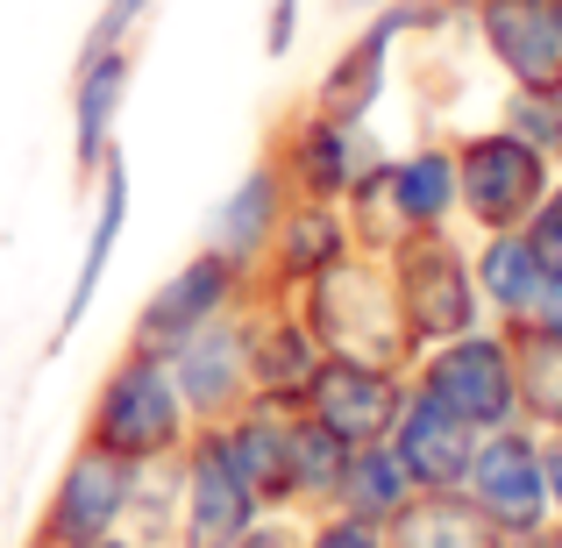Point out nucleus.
<instances>
[{
    "label": "nucleus",
    "mask_w": 562,
    "mask_h": 548,
    "mask_svg": "<svg viewBox=\"0 0 562 548\" xmlns=\"http://www.w3.org/2000/svg\"><path fill=\"white\" fill-rule=\"evenodd\" d=\"M406 378L413 370H392V364H363V357H321L314 384H306L300 413H314L335 441L363 449V441H384L406 406Z\"/></svg>",
    "instance_id": "obj_11"
},
{
    "label": "nucleus",
    "mask_w": 562,
    "mask_h": 548,
    "mask_svg": "<svg viewBox=\"0 0 562 548\" xmlns=\"http://www.w3.org/2000/svg\"><path fill=\"white\" fill-rule=\"evenodd\" d=\"M306 548H392L378 521H357V513L328 506V513H306Z\"/></svg>",
    "instance_id": "obj_27"
},
{
    "label": "nucleus",
    "mask_w": 562,
    "mask_h": 548,
    "mask_svg": "<svg viewBox=\"0 0 562 548\" xmlns=\"http://www.w3.org/2000/svg\"><path fill=\"white\" fill-rule=\"evenodd\" d=\"M235 548H306V513H257V527H249Z\"/></svg>",
    "instance_id": "obj_29"
},
{
    "label": "nucleus",
    "mask_w": 562,
    "mask_h": 548,
    "mask_svg": "<svg viewBox=\"0 0 562 548\" xmlns=\"http://www.w3.org/2000/svg\"><path fill=\"white\" fill-rule=\"evenodd\" d=\"M384 271H392V292H398V314H406V335L413 349H435V343H456L484 321V300H477V271L470 257L449 243V228H413L384 249Z\"/></svg>",
    "instance_id": "obj_3"
},
{
    "label": "nucleus",
    "mask_w": 562,
    "mask_h": 548,
    "mask_svg": "<svg viewBox=\"0 0 562 548\" xmlns=\"http://www.w3.org/2000/svg\"><path fill=\"white\" fill-rule=\"evenodd\" d=\"M549 186H555L549 157L527 136H513V128H484V136L456 143V200H463V214L484 235L527 228V214L549 200Z\"/></svg>",
    "instance_id": "obj_6"
},
{
    "label": "nucleus",
    "mask_w": 562,
    "mask_h": 548,
    "mask_svg": "<svg viewBox=\"0 0 562 548\" xmlns=\"http://www.w3.org/2000/svg\"><path fill=\"white\" fill-rule=\"evenodd\" d=\"M349 249H357V235H349L342 200H285L278 235H271V249H263V264H257V292H300V286H314L328 264L349 257Z\"/></svg>",
    "instance_id": "obj_17"
},
{
    "label": "nucleus",
    "mask_w": 562,
    "mask_h": 548,
    "mask_svg": "<svg viewBox=\"0 0 562 548\" xmlns=\"http://www.w3.org/2000/svg\"><path fill=\"white\" fill-rule=\"evenodd\" d=\"M249 306V300H243ZM171 378H179V399L186 413L200 427H221L235 421V413L257 399V384H249V343H243V314H221L206 321L200 335H186L179 349H171Z\"/></svg>",
    "instance_id": "obj_13"
},
{
    "label": "nucleus",
    "mask_w": 562,
    "mask_h": 548,
    "mask_svg": "<svg viewBox=\"0 0 562 548\" xmlns=\"http://www.w3.org/2000/svg\"><path fill=\"white\" fill-rule=\"evenodd\" d=\"M470 14L520 93H562V0H470Z\"/></svg>",
    "instance_id": "obj_14"
},
{
    "label": "nucleus",
    "mask_w": 562,
    "mask_h": 548,
    "mask_svg": "<svg viewBox=\"0 0 562 548\" xmlns=\"http://www.w3.org/2000/svg\"><path fill=\"white\" fill-rule=\"evenodd\" d=\"M392 548H498V527L463 492H413L406 513L384 527Z\"/></svg>",
    "instance_id": "obj_23"
},
{
    "label": "nucleus",
    "mask_w": 562,
    "mask_h": 548,
    "mask_svg": "<svg viewBox=\"0 0 562 548\" xmlns=\"http://www.w3.org/2000/svg\"><path fill=\"white\" fill-rule=\"evenodd\" d=\"M513 328H541V335H555L562 343V271L541 278V300H535V314L527 321H513Z\"/></svg>",
    "instance_id": "obj_32"
},
{
    "label": "nucleus",
    "mask_w": 562,
    "mask_h": 548,
    "mask_svg": "<svg viewBox=\"0 0 562 548\" xmlns=\"http://www.w3.org/2000/svg\"><path fill=\"white\" fill-rule=\"evenodd\" d=\"M342 8H392V0H342Z\"/></svg>",
    "instance_id": "obj_35"
},
{
    "label": "nucleus",
    "mask_w": 562,
    "mask_h": 548,
    "mask_svg": "<svg viewBox=\"0 0 562 548\" xmlns=\"http://www.w3.org/2000/svg\"><path fill=\"white\" fill-rule=\"evenodd\" d=\"M136 463H122L114 449L100 441H79L57 470L50 499H43V521H36V548H86L100 535H122L128 506H136Z\"/></svg>",
    "instance_id": "obj_8"
},
{
    "label": "nucleus",
    "mask_w": 562,
    "mask_h": 548,
    "mask_svg": "<svg viewBox=\"0 0 562 548\" xmlns=\"http://www.w3.org/2000/svg\"><path fill=\"white\" fill-rule=\"evenodd\" d=\"M342 463H349V441H335L314 413H292V513H328Z\"/></svg>",
    "instance_id": "obj_25"
},
{
    "label": "nucleus",
    "mask_w": 562,
    "mask_h": 548,
    "mask_svg": "<svg viewBox=\"0 0 562 548\" xmlns=\"http://www.w3.org/2000/svg\"><path fill=\"white\" fill-rule=\"evenodd\" d=\"M306 314V328L321 335L328 357H363V364H392V370H413V335H406V314H398V292H392V271L371 249H349L342 264L314 278V286L292 292Z\"/></svg>",
    "instance_id": "obj_2"
},
{
    "label": "nucleus",
    "mask_w": 562,
    "mask_h": 548,
    "mask_svg": "<svg viewBox=\"0 0 562 548\" xmlns=\"http://www.w3.org/2000/svg\"><path fill=\"white\" fill-rule=\"evenodd\" d=\"M136 86V51L128 43H86L71 71V165L93 186V171L122 150V108Z\"/></svg>",
    "instance_id": "obj_15"
},
{
    "label": "nucleus",
    "mask_w": 562,
    "mask_h": 548,
    "mask_svg": "<svg viewBox=\"0 0 562 548\" xmlns=\"http://www.w3.org/2000/svg\"><path fill=\"white\" fill-rule=\"evenodd\" d=\"M300 43V0H271L263 8V57H292Z\"/></svg>",
    "instance_id": "obj_31"
},
{
    "label": "nucleus",
    "mask_w": 562,
    "mask_h": 548,
    "mask_svg": "<svg viewBox=\"0 0 562 548\" xmlns=\"http://www.w3.org/2000/svg\"><path fill=\"white\" fill-rule=\"evenodd\" d=\"M243 343H249V384H257V399H278V406H300L321 357H328L292 292H249Z\"/></svg>",
    "instance_id": "obj_12"
},
{
    "label": "nucleus",
    "mask_w": 562,
    "mask_h": 548,
    "mask_svg": "<svg viewBox=\"0 0 562 548\" xmlns=\"http://www.w3.org/2000/svg\"><path fill=\"white\" fill-rule=\"evenodd\" d=\"M122 228H128V157L114 150L108 165L93 171V228H86V249H79V271H71V292H65L50 349H65V335H79V321L93 314L100 286H108V264H114V249H122Z\"/></svg>",
    "instance_id": "obj_18"
},
{
    "label": "nucleus",
    "mask_w": 562,
    "mask_h": 548,
    "mask_svg": "<svg viewBox=\"0 0 562 548\" xmlns=\"http://www.w3.org/2000/svg\"><path fill=\"white\" fill-rule=\"evenodd\" d=\"M257 292V278L243 271V264H228L221 249H192L179 271L165 278V286L150 292V300L136 306V321H128V349H150V357H171V349L186 343V335H200L206 321L221 314H243V300Z\"/></svg>",
    "instance_id": "obj_7"
},
{
    "label": "nucleus",
    "mask_w": 562,
    "mask_h": 548,
    "mask_svg": "<svg viewBox=\"0 0 562 548\" xmlns=\"http://www.w3.org/2000/svg\"><path fill=\"white\" fill-rule=\"evenodd\" d=\"M406 499H413V478H406V463L392 456V441H363V449H349L342 484H335V506L357 513V521L392 527L398 513H406Z\"/></svg>",
    "instance_id": "obj_24"
},
{
    "label": "nucleus",
    "mask_w": 562,
    "mask_h": 548,
    "mask_svg": "<svg viewBox=\"0 0 562 548\" xmlns=\"http://www.w3.org/2000/svg\"><path fill=\"white\" fill-rule=\"evenodd\" d=\"M285 179H278V165L271 157H257V165L235 179V192L214 206V221H206V249H221L228 264H243L249 278H257V264H263V249H271V235H278V214H285Z\"/></svg>",
    "instance_id": "obj_19"
},
{
    "label": "nucleus",
    "mask_w": 562,
    "mask_h": 548,
    "mask_svg": "<svg viewBox=\"0 0 562 548\" xmlns=\"http://www.w3.org/2000/svg\"><path fill=\"white\" fill-rule=\"evenodd\" d=\"M292 413H300V406L249 399L235 421H221V435H228L243 478L257 484V499H263V506H278V513H292Z\"/></svg>",
    "instance_id": "obj_20"
},
{
    "label": "nucleus",
    "mask_w": 562,
    "mask_h": 548,
    "mask_svg": "<svg viewBox=\"0 0 562 548\" xmlns=\"http://www.w3.org/2000/svg\"><path fill=\"white\" fill-rule=\"evenodd\" d=\"M192 413L179 399V378H171L165 357H150V349H128L100 370L93 399H86V427L79 441H100V449H114L122 463L150 470V463H171V456L192 441Z\"/></svg>",
    "instance_id": "obj_1"
},
{
    "label": "nucleus",
    "mask_w": 562,
    "mask_h": 548,
    "mask_svg": "<svg viewBox=\"0 0 562 548\" xmlns=\"http://www.w3.org/2000/svg\"><path fill=\"white\" fill-rule=\"evenodd\" d=\"M257 513H271V506L243 478L228 435L221 427H192V441L179 449V521H171V548H235L257 527Z\"/></svg>",
    "instance_id": "obj_4"
},
{
    "label": "nucleus",
    "mask_w": 562,
    "mask_h": 548,
    "mask_svg": "<svg viewBox=\"0 0 562 548\" xmlns=\"http://www.w3.org/2000/svg\"><path fill=\"white\" fill-rule=\"evenodd\" d=\"M513 370H520V406L549 413V427H562V343L541 328H513Z\"/></svg>",
    "instance_id": "obj_26"
},
{
    "label": "nucleus",
    "mask_w": 562,
    "mask_h": 548,
    "mask_svg": "<svg viewBox=\"0 0 562 548\" xmlns=\"http://www.w3.org/2000/svg\"><path fill=\"white\" fill-rule=\"evenodd\" d=\"M150 8H157V0H108V8H100V22H93V36H86V43H128V36H136L143 22H150Z\"/></svg>",
    "instance_id": "obj_30"
},
{
    "label": "nucleus",
    "mask_w": 562,
    "mask_h": 548,
    "mask_svg": "<svg viewBox=\"0 0 562 548\" xmlns=\"http://www.w3.org/2000/svg\"><path fill=\"white\" fill-rule=\"evenodd\" d=\"M29 548H36V541H29Z\"/></svg>",
    "instance_id": "obj_36"
},
{
    "label": "nucleus",
    "mask_w": 562,
    "mask_h": 548,
    "mask_svg": "<svg viewBox=\"0 0 562 548\" xmlns=\"http://www.w3.org/2000/svg\"><path fill=\"white\" fill-rule=\"evenodd\" d=\"M541 470H549V506H562V427H555L549 449H541Z\"/></svg>",
    "instance_id": "obj_33"
},
{
    "label": "nucleus",
    "mask_w": 562,
    "mask_h": 548,
    "mask_svg": "<svg viewBox=\"0 0 562 548\" xmlns=\"http://www.w3.org/2000/svg\"><path fill=\"white\" fill-rule=\"evenodd\" d=\"M470 271H477V300L492 306L498 321H527L541 300V278H549V264L535 257V243H527L520 228H498L477 243V257H470Z\"/></svg>",
    "instance_id": "obj_22"
},
{
    "label": "nucleus",
    "mask_w": 562,
    "mask_h": 548,
    "mask_svg": "<svg viewBox=\"0 0 562 548\" xmlns=\"http://www.w3.org/2000/svg\"><path fill=\"white\" fill-rule=\"evenodd\" d=\"M86 548H143V541H136V535L122 527V535H100V541H86Z\"/></svg>",
    "instance_id": "obj_34"
},
{
    "label": "nucleus",
    "mask_w": 562,
    "mask_h": 548,
    "mask_svg": "<svg viewBox=\"0 0 562 548\" xmlns=\"http://www.w3.org/2000/svg\"><path fill=\"white\" fill-rule=\"evenodd\" d=\"M413 384L435 392L449 413H463L477 435L520 421V370H513V343L492 328H470L456 343H435L413 357Z\"/></svg>",
    "instance_id": "obj_5"
},
{
    "label": "nucleus",
    "mask_w": 562,
    "mask_h": 548,
    "mask_svg": "<svg viewBox=\"0 0 562 548\" xmlns=\"http://www.w3.org/2000/svg\"><path fill=\"white\" fill-rule=\"evenodd\" d=\"M384 192H392V214L398 228H449L456 214H463V200H456V150L449 143H420V150L392 157L384 165Z\"/></svg>",
    "instance_id": "obj_21"
},
{
    "label": "nucleus",
    "mask_w": 562,
    "mask_h": 548,
    "mask_svg": "<svg viewBox=\"0 0 562 548\" xmlns=\"http://www.w3.org/2000/svg\"><path fill=\"white\" fill-rule=\"evenodd\" d=\"M263 157L278 165V179H285L292 200H349V192L384 165L371 128L363 122H335V114H321V108L292 114Z\"/></svg>",
    "instance_id": "obj_9"
},
{
    "label": "nucleus",
    "mask_w": 562,
    "mask_h": 548,
    "mask_svg": "<svg viewBox=\"0 0 562 548\" xmlns=\"http://www.w3.org/2000/svg\"><path fill=\"white\" fill-rule=\"evenodd\" d=\"M527 243H535V257L549 264V271H562V186H549V200L535 206V214H527Z\"/></svg>",
    "instance_id": "obj_28"
},
{
    "label": "nucleus",
    "mask_w": 562,
    "mask_h": 548,
    "mask_svg": "<svg viewBox=\"0 0 562 548\" xmlns=\"http://www.w3.org/2000/svg\"><path fill=\"white\" fill-rule=\"evenodd\" d=\"M392 456L406 463L413 492H463L470 478V456H477V427L463 421V413H449L435 392H420V384L406 378V406H398L392 421Z\"/></svg>",
    "instance_id": "obj_16"
},
{
    "label": "nucleus",
    "mask_w": 562,
    "mask_h": 548,
    "mask_svg": "<svg viewBox=\"0 0 562 548\" xmlns=\"http://www.w3.org/2000/svg\"><path fill=\"white\" fill-rule=\"evenodd\" d=\"M463 499L498 527V535H535L549 521V470H541V441L527 427H492L477 435V456H470Z\"/></svg>",
    "instance_id": "obj_10"
}]
</instances>
